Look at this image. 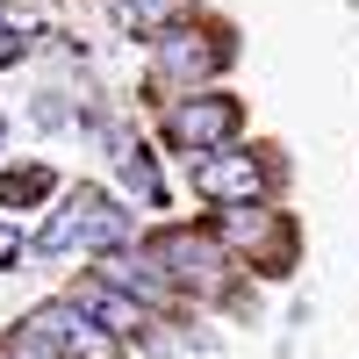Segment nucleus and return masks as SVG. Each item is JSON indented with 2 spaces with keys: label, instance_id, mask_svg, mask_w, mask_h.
Masks as SVG:
<instances>
[{
  "label": "nucleus",
  "instance_id": "obj_1",
  "mask_svg": "<svg viewBox=\"0 0 359 359\" xmlns=\"http://www.w3.org/2000/svg\"><path fill=\"white\" fill-rule=\"evenodd\" d=\"M237 57V36L223 22H165L151 36V79L158 86H194V79H216Z\"/></svg>",
  "mask_w": 359,
  "mask_h": 359
},
{
  "label": "nucleus",
  "instance_id": "obj_2",
  "mask_svg": "<svg viewBox=\"0 0 359 359\" xmlns=\"http://www.w3.org/2000/svg\"><path fill=\"white\" fill-rule=\"evenodd\" d=\"M245 130V101L237 94H180L165 115H158V137L187 158H208V151H230V137Z\"/></svg>",
  "mask_w": 359,
  "mask_h": 359
},
{
  "label": "nucleus",
  "instance_id": "obj_3",
  "mask_svg": "<svg viewBox=\"0 0 359 359\" xmlns=\"http://www.w3.org/2000/svg\"><path fill=\"white\" fill-rule=\"evenodd\" d=\"M158 266H165V280L180 287V294H216L223 280H230V245L216 230H194V223H172V230H158L151 245Z\"/></svg>",
  "mask_w": 359,
  "mask_h": 359
},
{
  "label": "nucleus",
  "instance_id": "obj_4",
  "mask_svg": "<svg viewBox=\"0 0 359 359\" xmlns=\"http://www.w3.org/2000/svg\"><path fill=\"white\" fill-rule=\"evenodd\" d=\"M280 187V165L266 158V144H230V151H208V158H194V194L201 201H216V208H252V201H266Z\"/></svg>",
  "mask_w": 359,
  "mask_h": 359
},
{
  "label": "nucleus",
  "instance_id": "obj_5",
  "mask_svg": "<svg viewBox=\"0 0 359 359\" xmlns=\"http://www.w3.org/2000/svg\"><path fill=\"white\" fill-rule=\"evenodd\" d=\"M216 237H223L230 252H245L259 273H287V266H294V223L280 216V208H266V201L230 208V216L216 223Z\"/></svg>",
  "mask_w": 359,
  "mask_h": 359
},
{
  "label": "nucleus",
  "instance_id": "obj_6",
  "mask_svg": "<svg viewBox=\"0 0 359 359\" xmlns=\"http://www.w3.org/2000/svg\"><path fill=\"white\" fill-rule=\"evenodd\" d=\"M29 331H36L57 359H123V338H115V331H101V323L86 316L72 294H65V302L29 309Z\"/></svg>",
  "mask_w": 359,
  "mask_h": 359
},
{
  "label": "nucleus",
  "instance_id": "obj_7",
  "mask_svg": "<svg viewBox=\"0 0 359 359\" xmlns=\"http://www.w3.org/2000/svg\"><path fill=\"white\" fill-rule=\"evenodd\" d=\"M94 273L108 280V287H123L130 302H144V309H165V302H180V287L165 280V266L151 259V252H108Z\"/></svg>",
  "mask_w": 359,
  "mask_h": 359
},
{
  "label": "nucleus",
  "instance_id": "obj_8",
  "mask_svg": "<svg viewBox=\"0 0 359 359\" xmlns=\"http://www.w3.org/2000/svg\"><path fill=\"white\" fill-rule=\"evenodd\" d=\"M72 302L94 316L101 331H115V338H130V331H144V323H151V309H144V302H130L123 287H108L101 273H94V280H79V287H72Z\"/></svg>",
  "mask_w": 359,
  "mask_h": 359
},
{
  "label": "nucleus",
  "instance_id": "obj_9",
  "mask_svg": "<svg viewBox=\"0 0 359 359\" xmlns=\"http://www.w3.org/2000/svg\"><path fill=\"white\" fill-rule=\"evenodd\" d=\"M57 194V172L43 158H22V165H0V208H36Z\"/></svg>",
  "mask_w": 359,
  "mask_h": 359
},
{
  "label": "nucleus",
  "instance_id": "obj_10",
  "mask_svg": "<svg viewBox=\"0 0 359 359\" xmlns=\"http://www.w3.org/2000/svg\"><path fill=\"white\" fill-rule=\"evenodd\" d=\"M172 8H180V0H108V15L123 22V29H137V36H158Z\"/></svg>",
  "mask_w": 359,
  "mask_h": 359
},
{
  "label": "nucleus",
  "instance_id": "obj_11",
  "mask_svg": "<svg viewBox=\"0 0 359 359\" xmlns=\"http://www.w3.org/2000/svg\"><path fill=\"white\" fill-rule=\"evenodd\" d=\"M0 359H57V352H50V345L22 323V331H8V338H0Z\"/></svg>",
  "mask_w": 359,
  "mask_h": 359
},
{
  "label": "nucleus",
  "instance_id": "obj_12",
  "mask_svg": "<svg viewBox=\"0 0 359 359\" xmlns=\"http://www.w3.org/2000/svg\"><path fill=\"white\" fill-rule=\"evenodd\" d=\"M22 57H29V29L0 15V65H22Z\"/></svg>",
  "mask_w": 359,
  "mask_h": 359
},
{
  "label": "nucleus",
  "instance_id": "obj_13",
  "mask_svg": "<svg viewBox=\"0 0 359 359\" xmlns=\"http://www.w3.org/2000/svg\"><path fill=\"white\" fill-rule=\"evenodd\" d=\"M15 266H22V230L0 223V273H15Z\"/></svg>",
  "mask_w": 359,
  "mask_h": 359
},
{
  "label": "nucleus",
  "instance_id": "obj_14",
  "mask_svg": "<svg viewBox=\"0 0 359 359\" xmlns=\"http://www.w3.org/2000/svg\"><path fill=\"white\" fill-rule=\"evenodd\" d=\"M0 144H8V115H0Z\"/></svg>",
  "mask_w": 359,
  "mask_h": 359
}]
</instances>
